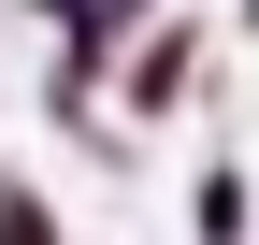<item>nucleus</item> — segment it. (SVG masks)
Wrapping results in <instances>:
<instances>
[{
	"label": "nucleus",
	"mask_w": 259,
	"mask_h": 245,
	"mask_svg": "<svg viewBox=\"0 0 259 245\" xmlns=\"http://www.w3.org/2000/svg\"><path fill=\"white\" fill-rule=\"evenodd\" d=\"M187 87H202V29L158 15V29H144V58H130V115H173Z\"/></svg>",
	"instance_id": "1"
},
{
	"label": "nucleus",
	"mask_w": 259,
	"mask_h": 245,
	"mask_svg": "<svg viewBox=\"0 0 259 245\" xmlns=\"http://www.w3.org/2000/svg\"><path fill=\"white\" fill-rule=\"evenodd\" d=\"M202 245H245V173H202Z\"/></svg>",
	"instance_id": "2"
},
{
	"label": "nucleus",
	"mask_w": 259,
	"mask_h": 245,
	"mask_svg": "<svg viewBox=\"0 0 259 245\" xmlns=\"http://www.w3.org/2000/svg\"><path fill=\"white\" fill-rule=\"evenodd\" d=\"M0 245H58V217H44V202L15 188V173H0Z\"/></svg>",
	"instance_id": "3"
}]
</instances>
